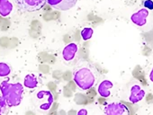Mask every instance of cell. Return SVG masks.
<instances>
[{"label": "cell", "instance_id": "cell-1", "mask_svg": "<svg viewBox=\"0 0 153 115\" xmlns=\"http://www.w3.org/2000/svg\"><path fill=\"white\" fill-rule=\"evenodd\" d=\"M0 91L2 94V102L9 107H15L21 103L24 87L20 83H9L7 80L0 84Z\"/></svg>", "mask_w": 153, "mask_h": 115}, {"label": "cell", "instance_id": "cell-2", "mask_svg": "<svg viewBox=\"0 0 153 115\" xmlns=\"http://www.w3.org/2000/svg\"><path fill=\"white\" fill-rule=\"evenodd\" d=\"M74 81L80 89L87 91L94 86L97 77L90 68L81 67L74 72Z\"/></svg>", "mask_w": 153, "mask_h": 115}, {"label": "cell", "instance_id": "cell-3", "mask_svg": "<svg viewBox=\"0 0 153 115\" xmlns=\"http://www.w3.org/2000/svg\"><path fill=\"white\" fill-rule=\"evenodd\" d=\"M14 1L18 8L24 12L39 11L47 3V0H14Z\"/></svg>", "mask_w": 153, "mask_h": 115}, {"label": "cell", "instance_id": "cell-4", "mask_svg": "<svg viewBox=\"0 0 153 115\" xmlns=\"http://www.w3.org/2000/svg\"><path fill=\"white\" fill-rule=\"evenodd\" d=\"M104 113L106 115H128L130 111L125 104L122 102H112L105 107Z\"/></svg>", "mask_w": 153, "mask_h": 115}, {"label": "cell", "instance_id": "cell-5", "mask_svg": "<svg viewBox=\"0 0 153 115\" xmlns=\"http://www.w3.org/2000/svg\"><path fill=\"white\" fill-rule=\"evenodd\" d=\"M78 2V0H47V3L52 8L59 11H68L71 9Z\"/></svg>", "mask_w": 153, "mask_h": 115}, {"label": "cell", "instance_id": "cell-6", "mask_svg": "<svg viewBox=\"0 0 153 115\" xmlns=\"http://www.w3.org/2000/svg\"><path fill=\"white\" fill-rule=\"evenodd\" d=\"M149 15V11L146 8H142L140 10H139L138 12L134 13L131 16V22L137 25V26H143L146 24L147 23V18Z\"/></svg>", "mask_w": 153, "mask_h": 115}, {"label": "cell", "instance_id": "cell-7", "mask_svg": "<svg viewBox=\"0 0 153 115\" xmlns=\"http://www.w3.org/2000/svg\"><path fill=\"white\" fill-rule=\"evenodd\" d=\"M145 96V91L138 85L133 86L131 88V94L129 96V101L131 103H137L141 101Z\"/></svg>", "mask_w": 153, "mask_h": 115}, {"label": "cell", "instance_id": "cell-8", "mask_svg": "<svg viewBox=\"0 0 153 115\" xmlns=\"http://www.w3.org/2000/svg\"><path fill=\"white\" fill-rule=\"evenodd\" d=\"M76 52H78V45L71 42L64 48L62 51V57L66 61H70L75 58Z\"/></svg>", "mask_w": 153, "mask_h": 115}, {"label": "cell", "instance_id": "cell-9", "mask_svg": "<svg viewBox=\"0 0 153 115\" xmlns=\"http://www.w3.org/2000/svg\"><path fill=\"white\" fill-rule=\"evenodd\" d=\"M113 83L109 80H104L103 82L100 83V85L98 86V88H97V92L98 94L102 96V97H105V98H107L110 96L111 94V92L110 90L112 89L113 87Z\"/></svg>", "mask_w": 153, "mask_h": 115}, {"label": "cell", "instance_id": "cell-10", "mask_svg": "<svg viewBox=\"0 0 153 115\" xmlns=\"http://www.w3.org/2000/svg\"><path fill=\"white\" fill-rule=\"evenodd\" d=\"M13 10V5L9 0H0V15L7 17L11 14Z\"/></svg>", "mask_w": 153, "mask_h": 115}, {"label": "cell", "instance_id": "cell-11", "mask_svg": "<svg viewBox=\"0 0 153 115\" xmlns=\"http://www.w3.org/2000/svg\"><path fill=\"white\" fill-rule=\"evenodd\" d=\"M25 86L27 88H35L38 86V80L36 78V77L34 75L32 74H28L25 76Z\"/></svg>", "mask_w": 153, "mask_h": 115}, {"label": "cell", "instance_id": "cell-12", "mask_svg": "<svg viewBox=\"0 0 153 115\" xmlns=\"http://www.w3.org/2000/svg\"><path fill=\"white\" fill-rule=\"evenodd\" d=\"M11 73V69L7 63H0V77H7Z\"/></svg>", "mask_w": 153, "mask_h": 115}, {"label": "cell", "instance_id": "cell-13", "mask_svg": "<svg viewBox=\"0 0 153 115\" xmlns=\"http://www.w3.org/2000/svg\"><path fill=\"white\" fill-rule=\"evenodd\" d=\"M93 35V29L90 27H86L81 31V37L83 41H88Z\"/></svg>", "mask_w": 153, "mask_h": 115}, {"label": "cell", "instance_id": "cell-14", "mask_svg": "<svg viewBox=\"0 0 153 115\" xmlns=\"http://www.w3.org/2000/svg\"><path fill=\"white\" fill-rule=\"evenodd\" d=\"M142 6L146 9L153 10V0H143V1H142Z\"/></svg>", "mask_w": 153, "mask_h": 115}, {"label": "cell", "instance_id": "cell-15", "mask_svg": "<svg viewBox=\"0 0 153 115\" xmlns=\"http://www.w3.org/2000/svg\"><path fill=\"white\" fill-rule=\"evenodd\" d=\"M79 115H88V111L86 109H81L80 111H78Z\"/></svg>", "mask_w": 153, "mask_h": 115}, {"label": "cell", "instance_id": "cell-16", "mask_svg": "<svg viewBox=\"0 0 153 115\" xmlns=\"http://www.w3.org/2000/svg\"><path fill=\"white\" fill-rule=\"evenodd\" d=\"M149 79H150V81L153 83V68H152V69H151V71H150V74H149Z\"/></svg>", "mask_w": 153, "mask_h": 115}]
</instances>
